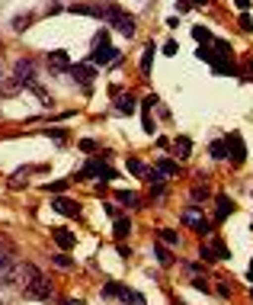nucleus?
Masks as SVG:
<instances>
[{"instance_id":"1","label":"nucleus","mask_w":253,"mask_h":305,"mask_svg":"<svg viewBox=\"0 0 253 305\" xmlns=\"http://www.w3.org/2000/svg\"><path fill=\"white\" fill-rule=\"evenodd\" d=\"M19 273H23V280H26V296L29 299H51V283H49V276L42 273V270H36L32 263H26V267H19Z\"/></svg>"},{"instance_id":"2","label":"nucleus","mask_w":253,"mask_h":305,"mask_svg":"<svg viewBox=\"0 0 253 305\" xmlns=\"http://www.w3.org/2000/svg\"><path fill=\"white\" fill-rule=\"evenodd\" d=\"M100 19L106 26H112V29H119L122 36H128V39L135 36V16H132V13H125V10H119L115 3H102V16Z\"/></svg>"},{"instance_id":"3","label":"nucleus","mask_w":253,"mask_h":305,"mask_svg":"<svg viewBox=\"0 0 253 305\" xmlns=\"http://www.w3.org/2000/svg\"><path fill=\"white\" fill-rule=\"evenodd\" d=\"M180 222H183V225H189L193 232H199V235H211V222H205L202 206H189V209H183V212H180Z\"/></svg>"},{"instance_id":"4","label":"nucleus","mask_w":253,"mask_h":305,"mask_svg":"<svg viewBox=\"0 0 253 305\" xmlns=\"http://www.w3.org/2000/svg\"><path fill=\"white\" fill-rule=\"evenodd\" d=\"M122 58V52L119 49H115V45H109V42H97V49H93L90 52V64H102V67H106V64H115V61H119Z\"/></svg>"},{"instance_id":"5","label":"nucleus","mask_w":253,"mask_h":305,"mask_svg":"<svg viewBox=\"0 0 253 305\" xmlns=\"http://www.w3.org/2000/svg\"><path fill=\"white\" fill-rule=\"evenodd\" d=\"M224 145H228V158H231V164H234V167H241V164H244V158H247V148H244L241 132L224 135Z\"/></svg>"},{"instance_id":"6","label":"nucleus","mask_w":253,"mask_h":305,"mask_svg":"<svg viewBox=\"0 0 253 305\" xmlns=\"http://www.w3.org/2000/svg\"><path fill=\"white\" fill-rule=\"evenodd\" d=\"M67 71H71V77L77 80L80 87H87V90H90L93 77H97V64H90V61H84V64H71Z\"/></svg>"},{"instance_id":"7","label":"nucleus","mask_w":253,"mask_h":305,"mask_svg":"<svg viewBox=\"0 0 253 305\" xmlns=\"http://www.w3.org/2000/svg\"><path fill=\"white\" fill-rule=\"evenodd\" d=\"M13 77H16L23 87H32V84H36V61H29V58L16 61V67H13Z\"/></svg>"},{"instance_id":"8","label":"nucleus","mask_w":253,"mask_h":305,"mask_svg":"<svg viewBox=\"0 0 253 305\" xmlns=\"http://www.w3.org/2000/svg\"><path fill=\"white\" fill-rule=\"evenodd\" d=\"M211 74H231V77H234L237 67H234V61H231V55H215L211 58Z\"/></svg>"},{"instance_id":"9","label":"nucleus","mask_w":253,"mask_h":305,"mask_svg":"<svg viewBox=\"0 0 253 305\" xmlns=\"http://www.w3.org/2000/svg\"><path fill=\"white\" fill-rule=\"evenodd\" d=\"M231 212H234V199L221 193V196H218V199H215V222H224V219H228Z\"/></svg>"},{"instance_id":"10","label":"nucleus","mask_w":253,"mask_h":305,"mask_svg":"<svg viewBox=\"0 0 253 305\" xmlns=\"http://www.w3.org/2000/svg\"><path fill=\"white\" fill-rule=\"evenodd\" d=\"M135 103H138V100H135L132 93H115V113H119V116H132Z\"/></svg>"},{"instance_id":"11","label":"nucleus","mask_w":253,"mask_h":305,"mask_svg":"<svg viewBox=\"0 0 253 305\" xmlns=\"http://www.w3.org/2000/svg\"><path fill=\"white\" fill-rule=\"evenodd\" d=\"M51 209H54V212H61V215H71V219H77V215H80V206H77L74 199H64V196H61V199H54Z\"/></svg>"},{"instance_id":"12","label":"nucleus","mask_w":253,"mask_h":305,"mask_svg":"<svg viewBox=\"0 0 253 305\" xmlns=\"http://www.w3.org/2000/svg\"><path fill=\"white\" fill-rule=\"evenodd\" d=\"M112 235L115 238H128V235H132V219H128V215H115V225H112Z\"/></svg>"},{"instance_id":"13","label":"nucleus","mask_w":253,"mask_h":305,"mask_svg":"<svg viewBox=\"0 0 253 305\" xmlns=\"http://www.w3.org/2000/svg\"><path fill=\"white\" fill-rule=\"evenodd\" d=\"M49 64L51 67H58V71H67V67H71V58H67V52H49Z\"/></svg>"},{"instance_id":"14","label":"nucleus","mask_w":253,"mask_h":305,"mask_svg":"<svg viewBox=\"0 0 253 305\" xmlns=\"http://www.w3.org/2000/svg\"><path fill=\"white\" fill-rule=\"evenodd\" d=\"M115 199H119L122 206H128V209H141V196H138V193H128V189H119V193H115Z\"/></svg>"},{"instance_id":"15","label":"nucleus","mask_w":253,"mask_h":305,"mask_svg":"<svg viewBox=\"0 0 253 305\" xmlns=\"http://www.w3.org/2000/svg\"><path fill=\"white\" fill-rule=\"evenodd\" d=\"M54 241H58V247L61 250H67V247H74V241H77V238H74V235L71 232H67V228H54Z\"/></svg>"},{"instance_id":"16","label":"nucleus","mask_w":253,"mask_h":305,"mask_svg":"<svg viewBox=\"0 0 253 305\" xmlns=\"http://www.w3.org/2000/svg\"><path fill=\"white\" fill-rule=\"evenodd\" d=\"M119 296L125 299L128 305H148V299L141 293H135V289H128V286H119Z\"/></svg>"},{"instance_id":"17","label":"nucleus","mask_w":253,"mask_h":305,"mask_svg":"<svg viewBox=\"0 0 253 305\" xmlns=\"http://www.w3.org/2000/svg\"><path fill=\"white\" fill-rule=\"evenodd\" d=\"M157 238L167 244V247H180V235H176L173 228H160V232H157Z\"/></svg>"},{"instance_id":"18","label":"nucleus","mask_w":253,"mask_h":305,"mask_svg":"<svg viewBox=\"0 0 253 305\" xmlns=\"http://www.w3.org/2000/svg\"><path fill=\"white\" fill-rule=\"evenodd\" d=\"M157 171H160L163 177H176V174H180V164H173V161L160 158V161H157Z\"/></svg>"},{"instance_id":"19","label":"nucleus","mask_w":253,"mask_h":305,"mask_svg":"<svg viewBox=\"0 0 253 305\" xmlns=\"http://www.w3.org/2000/svg\"><path fill=\"white\" fill-rule=\"evenodd\" d=\"M173 151L180 154V158H189V151H193V141H189L186 135H180V138L173 141Z\"/></svg>"},{"instance_id":"20","label":"nucleus","mask_w":253,"mask_h":305,"mask_svg":"<svg viewBox=\"0 0 253 305\" xmlns=\"http://www.w3.org/2000/svg\"><path fill=\"white\" fill-rule=\"evenodd\" d=\"M193 36H196V42H199V45L215 42V36H211V29H208V26H196V29H193Z\"/></svg>"},{"instance_id":"21","label":"nucleus","mask_w":253,"mask_h":305,"mask_svg":"<svg viewBox=\"0 0 253 305\" xmlns=\"http://www.w3.org/2000/svg\"><path fill=\"white\" fill-rule=\"evenodd\" d=\"M151 61H154V42L151 45H145V55H141V74H151Z\"/></svg>"},{"instance_id":"22","label":"nucleus","mask_w":253,"mask_h":305,"mask_svg":"<svg viewBox=\"0 0 253 305\" xmlns=\"http://www.w3.org/2000/svg\"><path fill=\"white\" fill-rule=\"evenodd\" d=\"M211 158H215V161H224V158H228V145H224V138H221V141H211Z\"/></svg>"},{"instance_id":"23","label":"nucleus","mask_w":253,"mask_h":305,"mask_svg":"<svg viewBox=\"0 0 253 305\" xmlns=\"http://www.w3.org/2000/svg\"><path fill=\"white\" fill-rule=\"evenodd\" d=\"M154 257H157V263H160V267H170V263H173V254H170L167 247H154Z\"/></svg>"},{"instance_id":"24","label":"nucleus","mask_w":253,"mask_h":305,"mask_svg":"<svg viewBox=\"0 0 253 305\" xmlns=\"http://www.w3.org/2000/svg\"><path fill=\"white\" fill-rule=\"evenodd\" d=\"M211 250H215V260H228V257H231V250H228V247H224V244H221V241H218V238H215V241H211Z\"/></svg>"},{"instance_id":"25","label":"nucleus","mask_w":253,"mask_h":305,"mask_svg":"<svg viewBox=\"0 0 253 305\" xmlns=\"http://www.w3.org/2000/svg\"><path fill=\"white\" fill-rule=\"evenodd\" d=\"M51 260H54V267H61V270H71V267H74V260L64 254V250H61V254H54Z\"/></svg>"},{"instance_id":"26","label":"nucleus","mask_w":253,"mask_h":305,"mask_svg":"<svg viewBox=\"0 0 253 305\" xmlns=\"http://www.w3.org/2000/svg\"><path fill=\"white\" fill-rule=\"evenodd\" d=\"M199 260L202 263H215V250H211V244H202V247H199Z\"/></svg>"},{"instance_id":"27","label":"nucleus","mask_w":253,"mask_h":305,"mask_svg":"<svg viewBox=\"0 0 253 305\" xmlns=\"http://www.w3.org/2000/svg\"><path fill=\"white\" fill-rule=\"evenodd\" d=\"M32 19H36V16H32V13H26V16H16V19H13V29H16V32H23L26 26L32 23Z\"/></svg>"},{"instance_id":"28","label":"nucleus","mask_w":253,"mask_h":305,"mask_svg":"<svg viewBox=\"0 0 253 305\" xmlns=\"http://www.w3.org/2000/svg\"><path fill=\"white\" fill-rule=\"evenodd\" d=\"M208 196H211V189H208V186H202V183L193 189V202H202V199H208Z\"/></svg>"},{"instance_id":"29","label":"nucleus","mask_w":253,"mask_h":305,"mask_svg":"<svg viewBox=\"0 0 253 305\" xmlns=\"http://www.w3.org/2000/svg\"><path fill=\"white\" fill-rule=\"evenodd\" d=\"M119 286H122V283H106V286H102V299H112V296H119Z\"/></svg>"},{"instance_id":"30","label":"nucleus","mask_w":253,"mask_h":305,"mask_svg":"<svg viewBox=\"0 0 253 305\" xmlns=\"http://www.w3.org/2000/svg\"><path fill=\"white\" fill-rule=\"evenodd\" d=\"M196 58H199V61H208V64H211V58H215V52H211L208 45H199V52H196Z\"/></svg>"},{"instance_id":"31","label":"nucleus","mask_w":253,"mask_h":305,"mask_svg":"<svg viewBox=\"0 0 253 305\" xmlns=\"http://www.w3.org/2000/svg\"><path fill=\"white\" fill-rule=\"evenodd\" d=\"M67 183H71V180H54V183H49L45 189H49V193H61V189H67Z\"/></svg>"},{"instance_id":"32","label":"nucleus","mask_w":253,"mask_h":305,"mask_svg":"<svg viewBox=\"0 0 253 305\" xmlns=\"http://www.w3.org/2000/svg\"><path fill=\"white\" fill-rule=\"evenodd\" d=\"M231 293H234V289H231V283H228V280H218V296H224V299H228Z\"/></svg>"},{"instance_id":"33","label":"nucleus","mask_w":253,"mask_h":305,"mask_svg":"<svg viewBox=\"0 0 253 305\" xmlns=\"http://www.w3.org/2000/svg\"><path fill=\"white\" fill-rule=\"evenodd\" d=\"M128 171H132V174H145V164H141L138 158H128Z\"/></svg>"},{"instance_id":"34","label":"nucleus","mask_w":253,"mask_h":305,"mask_svg":"<svg viewBox=\"0 0 253 305\" xmlns=\"http://www.w3.org/2000/svg\"><path fill=\"white\" fill-rule=\"evenodd\" d=\"M193 286L199 289V293H208V280H205V276H193Z\"/></svg>"},{"instance_id":"35","label":"nucleus","mask_w":253,"mask_h":305,"mask_svg":"<svg viewBox=\"0 0 253 305\" xmlns=\"http://www.w3.org/2000/svg\"><path fill=\"white\" fill-rule=\"evenodd\" d=\"M241 29H244V32H250V29H253V19L247 16V13H244V16H241Z\"/></svg>"},{"instance_id":"36","label":"nucleus","mask_w":253,"mask_h":305,"mask_svg":"<svg viewBox=\"0 0 253 305\" xmlns=\"http://www.w3.org/2000/svg\"><path fill=\"white\" fill-rule=\"evenodd\" d=\"M80 151H97V141H90V138H84V141H80Z\"/></svg>"},{"instance_id":"37","label":"nucleus","mask_w":253,"mask_h":305,"mask_svg":"<svg viewBox=\"0 0 253 305\" xmlns=\"http://www.w3.org/2000/svg\"><path fill=\"white\" fill-rule=\"evenodd\" d=\"M176 52H180V45H176V42H167V45H163V55H176Z\"/></svg>"},{"instance_id":"38","label":"nucleus","mask_w":253,"mask_h":305,"mask_svg":"<svg viewBox=\"0 0 253 305\" xmlns=\"http://www.w3.org/2000/svg\"><path fill=\"white\" fill-rule=\"evenodd\" d=\"M244 77L253 80V58H247V64H244Z\"/></svg>"},{"instance_id":"39","label":"nucleus","mask_w":253,"mask_h":305,"mask_svg":"<svg viewBox=\"0 0 253 305\" xmlns=\"http://www.w3.org/2000/svg\"><path fill=\"white\" fill-rule=\"evenodd\" d=\"M49 135L54 141H64V128H49Z\"/></svg>"},{"instance_id":"40","label":"nucleus","mask_w":253,"mask_h":305,"mask_svg":"<svg viewBox=\"0 0 253 305\" xmlns=\"http://www.w3.org/2000/svg\"><path fill=\"white\" fill-rule=\"evenodd\" d=\"M119 257H122V260H128V257H132V247H125V244H119Z\"/></svg>"},{"instance_id":"41","label":"nucleus","mask_w":253,"mask_h":305,"mask_svg":"<svg viewBox=\"0 0 253 305\" xmlns=\"http://www.w3.org/2000/svg\"><path fill=\"white\" fill-rule=\"evenodd\" d=\"M234 3H237V10H244V13H247V10H250V3H253V0H234Z\"/></svg>"},{"instance_id":"42","label":"nucleus","mask_w":253,"mask_h":305,"mask_svg":"<svg viewBox=\"0 0 253 305\" xmlns=\"http://www.w3.org/2000/svg\"><path fill=\"white\" fill-rule=\"evenodd\" d=\"M61 305H84V302H80V299H64Z\"/></svg>"},{"instance_id":"43","label":"nucleus","mask_w":253,"mask_h":305,"mask_svg":"<svg viewBox=\"0 0 253 305\" xmlns=\"http://www.w3.org/2000/svg\"><path fill=\"white\" fill-rule=\"evenodd\" d=\"M205 3H208V0H193V6H205Z\"/></svg>"},{"instance_id":"44","label":"nucleus","mask_w":253,"mask_h":305,"mask_svg":"<svg viewBox=\"0 0 253 305\" xmlns=\"http://www.w3.org/2000/svg\"><path fill=\"white\" fill-rule=\"evenodd\" d=\"M250 283H253V260H250Z\"/></svg>"},{"instance_id":"45","label":"nucleus","mask_w":253,"mask_h":305,"mask_svg":"<svg viewBox=\"0 0 253 305\" xmlns=\"http://www.w3.org/2000/svg\"><path fill=\"white\" fill-rule=\"evenodd\" d=\"M173 305H186V302H173Z\"/></svg>"},{"instance_id":"46","label":"nucleus","mask_w":253,"mask_h":305,"mask_svg":"<svg viewBox=\"0 0 253 305\" xmlns=\"http://www.w3.org/2000/svg\"><path fill=\"white\" fill-rule=\"evenodd\" d=\"M0 305H3V302H0Z\"/></svg>"}]
</instances>
